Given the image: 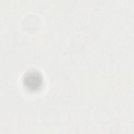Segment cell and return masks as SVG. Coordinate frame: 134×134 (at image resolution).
<instances>
[{
	"mask_svg": "<svg viewBox=\"0 0 134 134\" xmlns=\"http://www.w3.org/2000/svg\"><path fill=\"white\" fill-rule=\"evenodd\" d=\"M24 84L30 90H36L42 83L41 76L36 72H31L24 76Z\"/></svg>",
	"mask_w": 134,
	"mask_h": 134,
	"instance_id": "6da1fadb",
	"label": "cell"
}]
</instances>
